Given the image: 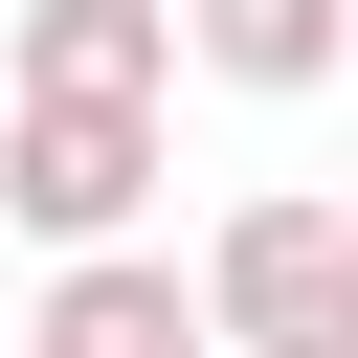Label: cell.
Instances as JSON below:
<instances>
[{
	"instance_id": "6da1fadb",
	"label": "cell",
	"mask_w": 358,
	"mask_h": 358,
	"mask_svg": "<svg viewBox=\"0 0 358 358\" xmlns=\"http://www.w3.org/2000/svg\"><path fill=\"white\" fill-rule=\"evenodd\" d=\"M179 313H201V358H313V336H358V201H313V179L224 201V246L179 268Z\"/></svg>"
},
{
	"instance_id": "7a4b0ae2",
	"label": "cell",
	"mask_w": 358,
	"mask_h": 358,
	"mask_svg": "<svg viewBox=\"0 0 358 358\" xmlns=\"http://www.w3.org/2000/svg\"><path fill=\"white\" fill-rule=\"evenodd\" d=\"M134 201H157V112H0V224L22 246H134Z\"/></svg>"
},
{
	"instance_id": "3957f363",
	"label": "cell",
	"mask_w": 358,
	"mask_h": 358,
	"mask_svg": "<svg viewBox=\"0 0 358 358\" xmlns=\"http://www.w3.org/2000/svg\"><path fill=\"white\" fill-rule=\"evenodd\" d=\"M157 90H179L157 0H22V112H157Z\"/></svg>"
},
{
	"instance_id": "277c9868",
	"label": "cell",
	"mask_w": 358,
	"mask_h": 358,
	"mask_svg": "<svg viewBox=\"0 0 358 358\" xmlns=\"http://www.w3.org/2000/svg\"><path fill=\"white\" fill-rule=\"evenodd\" d=\"M22 358H201V313H179V268H157V246H90V268H45Z\"/></svg>"
},
{
	"instance_id": "5b68a950",
	"label": "cell",
	"mask_w": 358,
	"mask_h": 358,
	"mask_svg": "<svg viewBox=\"0 0 358 358\" xmlns=\"http://www.w3.org/2000/svg\"><path fill=\"white\" fill-rule=\"evenodd\" d=\"M179 22V67H224V90H336V45H358V0H157Z\"/></svg>"
},
{
	"instance_id": "8992f818",
	"label": "cell",
	"mask_w": 358,
	"mask_h": 358,
	"mask_svg": "<svg viewBox=\"0 0 358 358\" xmlns=\"http://www.w3.org/2000/svg\"><path fill=\"white\" fill-rule=\"evenodd\" d=\"M313 358H358V336H313Z\"/></svg>"
}]
</instances>
